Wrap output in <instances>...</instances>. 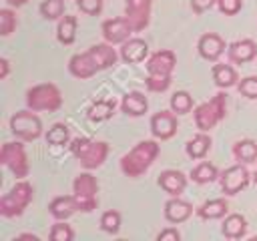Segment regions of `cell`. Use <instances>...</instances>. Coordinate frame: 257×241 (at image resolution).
Returning a JSON list of instances; mask_svg holds the SVG:
<instances>
[{
  "label": "cell",
  "instance_id": "cell-11",
  "mask_svg": "<svg viewBox=\"0 0 257 241\" xmlns=\"http://www.w3.org/2000/svg\"><path fill=\"white\" fill-rule=\"evenodd\" d=\"M249 183V171L243 165H233L223 171L221 175V189L227 195H237L241 189H245Z\"/></svg>",
  "mask_w": 257,
  "mask_h": 241
},
{
  "label": "cell",
  "instance_id": "cell-42",
  "mask_svg": "<svg viewBox=\"0 0 257 241\" xmlns=\"http://www.w3.org/2000/svg\"><path fill=\"white\" fill-rule=\"evenodd\" d=\"M6 76H8V60L0 58V78H6Z\"/></svg>",
  "mask_w": 257,
  "mask_h": 241
},
{
  "label": "cell",
  "instance_id": "cell-19",
  "mask_svg": "<svg viewBox=\"0 0 257 241\" xmlns=\"http://www.w3.org/2000/svg\"><path fill=\"white\" fill-rule=\"evenodd\" d=\"M191 213H193L191 203H187V201H183L179 197H173L165 205V217L171 223H183V221H187L191 217Z\"/></svg>",
  "mask_w": 257,
  "mask_h": 241
},
{
  "label": "cell",
  "instance_id": "cell-14",
  "mask_svg": "<svg viewBox=\"0 0 257 241\" xmlns=\"http://www.w3.org/2000/svg\"><path fill=\"white\" fill-rule=\"evenodd\" d=\"M131 32H135V30L126 22V18H112V20H104L102 22V36L110 44L126 42L128 36H131Z\"/></svg>",
  "mask_w": 257,
  "mask_h": 241
},
{
  "label": "cell",
  "instance_id": "cell-10",
  "mask_svg": "<svg viewBox=\"0 0 257 241\" xmlns=\"http://www.w3.org/2000/svg\"><path fill=\"white\" fill-rule=\"evenodd\" d=\"M68 68H70L72 76H76V78H90L100 70V64H98L94 52L88 48L82 54H74L68 62Z\"/></svg>",
  "mask_w": 257,
  "mask_h": 241
},
{
  "label": "cell",
  "instance_id": "cell-18",
  "mask_svg": "<svg viewBox=\"0 0 257 241\" xmlns=\"http://www.w3.org/2000/svg\"><path fill=\"white\" fill-rule=\"evenodd\" d=\"M257 56V44L249 38L245 40H237L229 46V58L237 64H243V62H251L253 58Z\"/></svg>",
  "mask_w": 257,
  "mask_h": 241
},
{
  "label": "cell",
  "instance_id": "cell-28",
  "mask_svg": "<svg viewBox=\"0 0 257 241\" xmlns=\"http://www.w3.org/2000/svg\"><path fill=\"white\" fill-rule=\"evenodd\" d=\"M114 112V100H96L88 108V118L90 120H106Z\"/></svg>",
  "mask_w": 257,
  "mask_h": 241
},
{
  "label": "cell",
  "instance_id": "cell-31",
  "mask_svg": "<svg viewBox=\"0 0 257 241\" xmlns=\"http://www.w3.org/2000/svg\"><path fill=\"white\" fill-rule=\"evenodd\" d=\"M64 12V0H44L40 4V14L46 20H56Z\"/></svg>",
  "mask_w": 257,
  "mask_h": 241
},
{
  "label": "cell",
  "instance_id": "cell-44",
  "mask_svg": "<svg viewBox=\"0 0 257 241\" xmlns=\"http://www.w3.org/2000/svg\"><path fill=\"white\" fill-rule=\"evenodd\" d=\"M6 2H8L10 6H16V8H18V6H24L28 0H6Z\"/></svg>",
  "mask_w": 257,
  "mask_h": 241
},
{
  "label": "cell",
  "instance_id": "cell-4",
  "mask_svg": "<svg viewBox=\"0 0 257 241\" xmlns=\"http://www.w3.org/2000/svg\"><path fill=\"white\" fill-rule=\"evenodd\" d=\"M225 108H227V94L219 92L211 100L199 104L195 108V125L199 131H211L219 120L225 118Z\"/></svg>",
  "mask_w": 257,
  "mask_h": 241
},
{
  "label": "cell",
  "instance_id": "cell-27",
  "mask_svg": "<svg viewBox=\"0 0 257 241\" xmlns=\"http://www.w3.org/2000/svg\"><path fill=\"white\" fill-rule=\"evenodd\" d=\"M56 36L62 44H72L76 38V18L74 16H62L56 28Z\"/></svg>",
  "mask_w": 257,
  "mask_h": 241
},
{
  "label": "cell",
  "instance_id": "cell-41",
  "mask_svg": "<svg viewBox=\"0 0 257 241\" xmlns=\"http://www.w3.org/2000/svg\"><path fill=\"white\" fill-rule=\"evenodd\" d=\"M215 2H217V0H191V6H193V10H195L197 14H201V12L209 10Z\"/></svg>",
  "mask_w": 257,
  "mask_h": 241
},
{
  "label": "cell",
  "instance_id": "cell-21",
  "mask_svg": "<svg viewBox=\"0 0 257 241\" xmlns=\"http://www.w3.org/2000/svg\"><path fill=\"white\" fill-rule=\"evenodd\" d=\"M120 106H122V112L131 114V116H141V114H145V112H147L149 102H147V96H145L143 92L133 90V92L124 94V98H122V104H120Z\"/></svg>",
  "mask_w": 257,
  "mask_h": 241
},
{
  "label": "cell",
  "instance_id": "cell-30",
  "mask_svg": "<svg viewBox=\"0 0 257 241\" xmlns=\"http://www.w3.org/2000/svg\"><path fill=\"white\" fill-rule=\"evenodd\" d=\"M191 179L195 183H211L217 179V167L211 163H199L193 171H191Z\"/></svg>",
  "mask_w": 257,
  "mask_h": 241
},
{
  "label": "cell",
  "instance_id": "cell-37",
  "mask_svg": "<svg viewBox=\"0 0 257 241\" xmlns=\"http://www.w3.org/2000/svg\"><path fill=\"white\" fill-rule=\"evenodd\" d=\"M239 92L247 98H257V76H245L241 78V82L237 84Z\"/></svg>",
  "mask_w": 257,
  "mask_h": 241
},
{
  "label": "cell",
  "instance_id": "cell-8",
  "mask_svg": "<svg viewBox=\"0 0 257 241\" xmlns=\"http://www.w3.org/2000/svg\"><path fill=\"white\" fill-rule=\"evenodd\" d=\"M36 110H18L12 118H10V131L22 139V141H34L40 137L42 133V123L40 118L34 114Z\"/></svg>",
  "mask_w": 257,
  "mask_h": 241
},
{
  "label": "cell",
  "instance_id": "cell-5",
  "mask_svg": "<svg viewBox=\"0 0 257 241\" xmlns=\"http://www.w3.org/2000/svg\"><path fill=\"white\" fill-rule=\"evenodd\" d=\"M30 201H32V185L20 181L10 189V193H6L0 199V213L4 217H18L28 207Z\"/></svg>",
  "mask_w": 257,
  "mask_h": 241
},
{
  "label": "cell",
  "instance_id": "cell-13",
  "mask_svg": "<svg viewBox=\"0 0 257 241\" xmlns=\"http://www.w3.org/2000/svg\"><path fill=\"white\" fill-rule=\"evenodd\" d=\"M177 64V56L173 50H157L155 54L149 56L147 60V70L149 74H159V76H171Z\"/></svg>",
  "mask_w": 257,
  "mask_h": 241
},
{
  "label": "cell",
  "instance_id": "cell-3",
  "mask_svg": "<svg viewBox=\"0 0 257 241\" xmlns=\"http://www.w3.org/2000/svg\"><path fill=\"white\" fill-rule=\"evenodd\" d=\"M26 104L32 110H58L62 104V94L56 84L52 82H42L26 92Z\"/></svg>",
  "mask_w": 257,
  "mask_h": 241
},
{
  "label": "cell",
  "instance_id": "cell-15",
  "mask_svg": "<svg viewBox=\"0 0 257 241\" xmlns=\"http://www.w3.org/2000/svg\"><path fill=\"white\" fill-rule=\"evenodd\" d=\"M197 48H199V54L205 60H217L225 50V40L215 32H207L199 38Z\"/></svg>",
  "mask_w": 257,
  "mask_h": 241
},
{
  "label": "cell",
  "instance_id": "cell-43",
  "mask_svg": "<svg viewBox=\"0 0 257 241\" xmlns=\"http://www.w3.org/2000/svg\"><path fill=\"white\" fill-rule=\"evenodd\" d=\"M16 239H20V241H22V239H28V241H40V239H38L36 235H32V233H22V235H18Z\"/></svg>",
  "mask_w": 257,
  "mask_h": 241
},
{
  "label": "cell",
  "instance_id": "cell-22",
  "mask_svg": "<svg viewBox=\"0 0 257 241\" xmlns=\"http://www.w3.org/2000/svg\"><path fill=\"white\" fill-rule=\"evenodd\" d=\"M221 229H223V235H225V237H229V239H239V237H243L245 231H247V221H245L243 215L231 213V215L225 217Z\"/></svg>",
  "mask_w": 257,
  "mask_h": 241
},
{
  "label": "cell",
  "instance_id": "cell-2",
  "mask_svg": "<svg viewBox=\"0 0 257 241\" xmlns=\"http://www.w3.org/2000/svg\"><path fill=\"white\" fill-rule=\"evenodd\" d=\"M72 155L80 161L84 169H96L104 163L108 155V145L102 141H90V139H76L70 145Z\"/></svg>",
  "mask_w": 257,
  "mask_h": 241
},
{
  "label": "cell",
  "instance_id": "cell-17",
  "mask_svg": "<svg viewBox=\"0 0 257 241\" xmlns=\"http://www.w3.org/2000/svg\"><path fill=\"white\" fill-rule=\"evenodd\" d=\"M149 54V44L141 38H128L126 42H122V48H120V58L128 64H137V62H143Z\"/></svg>",
  "mask_w": 257,
  "mask_h": 241
},
{
  "label": "cell",
  "instance_id": "cell-7",
  "mask_svg": "<svg viewBox=\"0 0 257 241\" xmlns=\"http://www.w3.org/2000/svg\"><path fill=\"white\" fill-rule=\"evenodd\" d=\"M0 163L8 167L16 179L28 177L30 167H28V159H26V151L22 143H4L0 151Z\"/></svg>",
  "mask_w": 257,
  "mask_h": 241
},
{
  "label": "cell",
  "instance_id": "cell-40",
  "mask_svg": "<svg viewBox=\"0 0 257 241\" xmlns=\"http://www.w3.org/2000/svg\"><path fill=\"white\" fill-rule=\"evenodd\" d=\"M157 239H159V241H179V239H181V233H179L177 229H173V227H167V229H163V231L157 235Z\"/></svg>",
  "mask_w": 257,
  "mask_h": 241
},
{
  "label": "cell",
  "instance_id": "cell-12",
  "mask_svg": "<svg viewBox=\"0 0 257 241\" xmlns=\"http://www.w3.org/2000/svg\"><path fill=\"white\" fill-rule=\"evenodd\" d=\"M151 133L161 139L167 141L177 133V116L173 110H159L151 116Z\"/></svg>",
  "mask_w": 257,
  "mask_h": 241
},
{
  "label": "cell",
  "instance_id": "cell-6",
  "mask_svg": "<svg viewBox=\"0 0 257 241\" xmlns=\"http://www.w3.org/2000/svg\"><path fill=\"white\" fill-rule=\"evenodd\" d=\"M74 201L78 205V211H84V213H90L96 209V191H98V185H96V179L90 175V173H80L76 179H74Z\"/></svg>",
  "mask_w": 257,
  "mask_h": 241
},
{
  "label": "cell",
  "instance_id": "cell-9",
  "mask_svg": "<svg viewBox=\"0 0 257 241\" xmlns=\"http://www.w3.org/2000/svg\"><path fill=\"white\" fill-rule=\"evenodd\" d=\"M151 6H153V0H126L124 18L135 32H141L147 28L151 20Z\"/></svg>",
  "mask_w": 257,
  "mask_h": 241
},
{
  "label": "cell",
  "instance_id": "cell-39",
  "mask_svg": "<svg viewBox=\"0 0 257 241\" xmlns=\"http://www.w3.org/2000/svg\"><path fill=\"white\" fill-rule=\"evenodd\" d=\"M219 2V10L227 16H233L241 10V0H217Z\"/></svg>",
  "mask_w": 257,
  "mask_h": 241
},
{
  "label": "cell",
  "instance_id": "cell-1",
  "mask_svg": "<svg viewBox=\"0 0 257 241\" xmlns=\"http://www.w3.org/2000/svg\"><path fill=\"white\" fill-rule=\"evenodd\" d=\"M159 155V145L155 141H141L133 151H128L120 159V169L126 177H141L157 159Z\"/></svg>",
  "mask_w": 257,
  "mask_h": 241
},
{
  "label": "cell",
  "instance_id": "cell-33",
  "mask_svg": "<svg viewBox=\"0 0 257 241\" xmlns=\"http://www.w3.org/2000/svg\"><path fill=\"white\" fill-rule=\"evenodd\" d=\"M100 227L106 233H118V229H120V213L114 211V209L104 211L102 217H100Z\"/></svg>",
  "mask_w": 257,
  "mask_h": 241
},
{
  "label": "cell",
  "instance_id": "cell-35",
  "mask_svg": "<svg viewBox=\"0 0 257 241\" xmlns=\"http://www.w3.org/2000/svg\"><path fill=\"white\" fill-rule=\"evenodd\" d=\"M14 28H16V14L8 8H2L0 10V34L8 36Z\"/></svg>",
  "mask_w": 257,
  "mask_h": 241
},
{
  "label": "cell",
  "instance_id": "cell-16",
  "mask_svg": "<svg viewBox=\"0 0 257 241\" xmlns=\"http://www.w3.org/2000/svg\"><path fill=\"white\" fill-rule=\"evenodd\" d=\"M159 185H161V189H163L165 193H169L171 197H179V195L185 191V187H187V177H185L181 171L169 169V171H163V173L159 175Z\"/></svg>",
  "mask_w": 257,
  "mask_h": 241
},
{
  "label": "cell",
  "instance_id": "cell-45",
  "mask_svg": "<svg viewBox=\"0 0 257 241\" xmlns=\"http://www.w3.org/2000/svg\"><path fill=\"white\" fill-rule=\"evenodd\" d=\"M253 181H255V183H257V171H255V175H253Z\"/></svg>",
  "mask_w": 257,
  "mask_h": 241
},
{
  "label": "cell",
  "instance_id": "cell-36",
  "mask_svg": "<svg viewBox=\"0 0 257 241\" xmlns=\"http://www.w3.org/2000/svg\"><path fill=\"white\" fill-rule=\"evenodd\" d=\"M147 88L151 92H163L171 86V76H159V74H149L147 76Z\"/></svg>",
  "mask_w": 257,
  "mask_h": 241
},
{
  "label": "cell",
  "instance_id": "cell-32",
  "mask_svg": "<svg viewBox=\"0 0 257 241\" xmlns=\"http://www.w3.org/2000/svg\"><path fill=\"white\" fill-rule=\"evenodd\" d=\"M68 141V127L66 125H62V123H56V125H52L50 129H48V133H46V143H50V145H64Z\"/></svg>",
  "mask_w": 257,
  "mask_h": 241
},
{
  "label": "cell",
  "instance_id": "cell-25",
  "mask_svg": "<svg viewBox=\"0 0 257 241\" xmlns=\"http://www.w3.org/2000/svg\"><path fill=\"white\" fill-rule=\"evenodd\" d=\"M233 155L241 163H255L257 161V143L251 141V139L237 141L235 147H233Z\"/></svg>",
  "mask_w": 257,
  "mask_h": 241
},
{
  "label": "cell",
  "instance_id": "cell-38",
  "mask_svg": "<svg viewBox=\"0 0 257 241\" xmlns=\"http://www.w3.org/2000/svg\"><path fill=\"white\" fill-rule=\"evenodd\" d=\"M76 6H78L84 14L96 16V14H100V10H102V0H76Z\"/></svg>",
  "mask_w": 257,
  "mask_h": 241
},
{
  "label": "cell",
  "instance_id": "cell-34",
  "mask_svg": "<svg viewBox=\"0 0 257 241\" xmlns=\"http://www.w3.org/2000/svg\"><path fill=\"white\" fill-rule=\"evenodd\" d=\"M50 239L52 241H72L74 239V231L70 225L66 223H54L52 229H50Z\"/></svg>",
  "mask_w": 257,
  "mask_h": 241
},
{
  "label": "cell",
  "instance_id": "cell-20",
  "mask_svg": "<svg viewBox=\"0 0 257 241\" xmlns=\"http://www.w3.org/2000/svg\"><path fill=\"white\" fill-rule=\"evenodd\" d=\"M48 209H50V215H52L54 219L64 221V219H68L72 213L78 211V205H76V201H74V195H66V197H54V199L50 201Z\"/></svg>",
  "mask_w": 257,
  "mask_h": 241
},
{
  "label": "cell",
  "instance_id": "cell-24",
  "mask_svg": "<svg viewBox=\"0 0 257 241\" xmlns=\"http://www.w3.org/2000/svg\"><path fill=\"white\" fill-rule=\"evenodd\" d=\"M209 149H211V139L205 135V131H201L187 143V155L191 159H203L209 153Z\"/></svg>",
  "mask_w": 257,
  "mask_h": 241
},
{
  "label": "cell",
  "instance_id": "cell-29",
  "mask_svg": "<svg viewBox=\"0 0 257 241\" xmlns=\"http://www.w3.org/2000/svg\"><path fill=\"white\" fill-rule=\"evenodd\" d=\"M193 108V98L187 90H179L171 96V110L175 114H187Z\"/></svg>",
  "mask_w": 257,
  "mask_h": 241
},
{
  "label": "cell",
  "instance_id": "cell-23",
  "mask_svg": "<svg viewBox=\"0 0 257 241\" xmlns=\"http://www.w3.org/2000/svg\"><path fill=\"white\" fill-rule=\"evenodd\" d=\"M227 211H229V205H227L225 199H211V201H205V203L197 209V213H199L201 219H221V217H225Z\"/></svg>",
  "mask_w": 257,
  "mask_h": 241
},
{
  "label": "cell",
  "instance_id": "cell-26",
  "mask_svg": "<svg viewBox=\"0 0 257 241\" xmlns=\"http://www.w3.org/2000/svg\"><path fill=\"white\" fill-rule=\"evenodd\" d=\"M213 80L221 88H229L237 82V72L231 64H215L213 66Z\"/></svg>",
  "mask_w": 257,
  "mask_h": 241
}]
</instances>
